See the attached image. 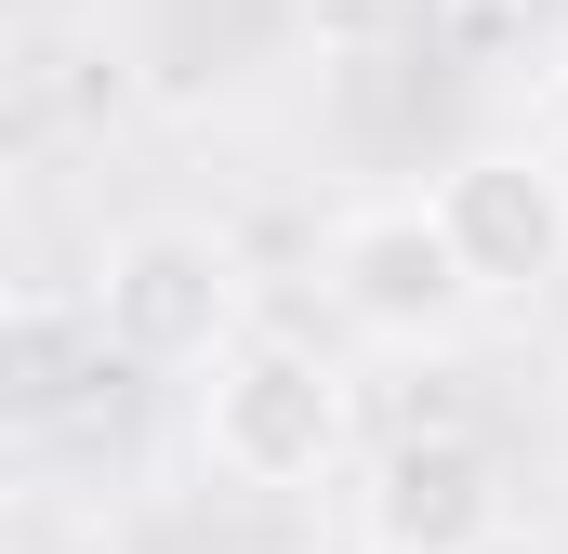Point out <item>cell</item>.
<instances>
[{"label":"cell","instance_id":"1","mask_svg":"<svg viewBox=\"0 0 568 554\" xmlns=\"http://www.w3.org/2000/svg\"><path fill=\"white\" fill-rule=\"evenodd\" d=\"M93 330L133 370H225L252 343V277L212 225H120L93 265Z\"/></svg>","mask_w":568,"mask_h":554},{"label":"cell","instance_id":"5","mask_svg":"<svg viewBox=\"0 0 568 554\" xmlns=\"http://www.w3.org/2000/svg\"><path fill=\"white\" fill-rule=\"evenodd\" d=\"M424 198H436V225H449V252H463V277H476V304H529V290L568 277V172L556 158L476 145V158L436 172Z\"/></svg>","mask_w":568,"mask_h":554},{"label":"cell","instance_id":"6","mask_svg":"<svg viewBox=\"0 0 568 554\" xmlns=\"http://www.w3.org/2000/svg\"><path fill=\"white\" fill-rule=\"evenodd\" d=\"M556 93H568V66H556Z\"/></svg>","mask_w":568,"mask_h":554},{"label":"cell","instance_id":"2","mask_svg":"<svg viewBox=\"0 0 568 554\" xmlns=\"http://www.w3.org/2000/svg\"><path fill=\"white\" fill-rule=\"evenodd\" d=\"M344 435H357V383L317 343H291V330H252L199 383V462L225 489H317L344 462Z\"/></svg>","mask_w":568,"mask_h":554},{"label":"cell","instance_id":"3","mask_svg":"<svg viewBox=\"0 0 568 554\" xmlns=\"http://www.w3.org/2000/svg\"><path fill=\"white\" fill-rule=\"evenodd\" d=\"M317 290H331V317L371 330V343H449V330L476 317V277L449 252L436 198H371V212H344V225L317 238Z\"/></svg>","mask_w":568,"mask_h":554},{"label":"cell","instance_id":"4","mask_svg":"<svg viewBox=\"0 0 568 554\" xmlns=\"http://www.w3.org/2000/svg\"><path fill=\"white\" fill-rule=\"evenodd\" d=\"M357 542L371 554H503L516 542L503 449H489V435H449V422L371 449V475H357Z\"/></svg>","mask_w":568,"mask_h":554}]
</instances>
